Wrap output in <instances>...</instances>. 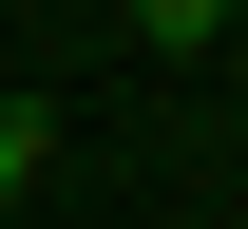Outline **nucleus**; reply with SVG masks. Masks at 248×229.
Wrapping results in <instances>:
<instances>
[{
    "label": "nucleus",
    "instance_id": "1",
    "mask_svg": "<svg viewBox=\"0 0 248 229\" xmlns=\"http://www.w3.org/2000/svg\"><path fill=\"white\" fill-rule=\"evenodd\" d=\"M38 153H58V115H38V96H0V191H38Z\"/></svg>",
    "mask_w": 248,
    "mask_h": 229
},
{
    "label": "nucleus",
    "instance_id": "2",
    "mask_svg": "<svg viewBox=\"0 0 248 229\" xmlns=\"http://www.w3.org/2000/svg\"><path fill=\"white\" fill-rule=\"evenodd\" d=\"M210 19H229V0H134V38H153V58H191Z\"/></svg>",
    "mask_w": 248,
    "mask_h": 229
}]
</instances>
